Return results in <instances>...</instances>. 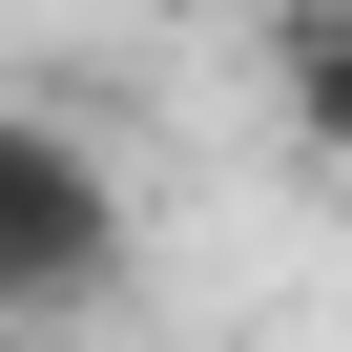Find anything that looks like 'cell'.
<instances>
[{
  "label": "cell",
  "instance_id": "6da1fadb",
  "mask_svg": "<svg viewBox=\"0 0 352 352\" xmlns=\"http://www.w3.org/2000/svg\"><path fill=\"white\" fill-rule=\"evenodd\" d=\"M124 290V166L63 104H0V331H83Z\"/></svg>",
  "mask_w": 352,
  "mask_h": 352
},
{
  "label": "cell",
  "instance_id": "7a4b0ae2",
  "mask_svg": "<svg viewBox=\"0 0 352 352\" xmlns=\"http://www.w3.org/2000/svg\"><path fill=\"white\" fill-rule=\"evenodd\" d=\"M249 63H270L290 145H311V166H352V0H270V42H249Z\"/></svg>",
  "mask_w": 352,
  "mask_h": 352
}]
</instances>
